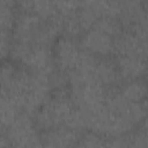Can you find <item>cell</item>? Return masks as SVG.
<instances>
[{
  "label": "cell",
  "instance_id": "cell-3",
  "mask_svg": "<svg viewBox=\"0 0 148 148\" xmlns=\"http://www.w3.org/2000/svg\"><path fill=\"white\" fill-rule=\"evenodd\" d=\"M52 53L57 69L67 74L75 69L82 53V47L77 39L60 36L52 45Z\"/></svg>",
  "mask_w": 148,
  "mask_h": 148
},
{
  "label": "cell",
  "instance_id": "cell-2",
  "mask_svg": "<svg viewBox=\"0 0 148 148\" xmlns=\"http://www.w3.org/2000/svg\"><path fill=\"white\" fill-rule=\"evenodd\" d=\"M5 133L13 148H43L42 132L28 113L21 112Z\"/></svg>",
  "mask_w": 148,
  "mask_h": 148
},
{
  "label": "cell",
  "instance_id": "cell-11",
  "mask_svg": "<svg viewBox=\"0 0 148 148\" xmlns=\"http://www.w3.org/2000/svg\"><path fill=\"white\" fill-rule=\"evenodd\" d=\"M22 111L18 105L9 97L0 95V130L6 131L20 116Z\"/></svg>",
  "mask_w": 148,
  "mask_h": 148
},
{
  "label": "cell",
  "instance_id": "cell-9",
  "mask_svg": "<svg viewBox=\"0 0 148 148\" xmlns=\"http://www.w3.org/2000/svg\"><path fill=\"white\" fill-rule=\"evenodd\" d=\"M92 75L109 90L117 89L121 83L114 60L111 58H97L92 69Z\"/></svg>",
  "mask_w": 148,
  "mask_h": 148
},
{
  "label": "cell",
  "instance_id": "cell-4",
  "mask_svg": "<svg viewBox=\"0 0 148 148\" xmlns=\"http://www.w3.org/2000/svg\"><path fill=\"white\" fill-rule=\"evenodd\" d=\"M147 3L138 0L120 1L119 21L123 30L147 36Z\"/></svg>",
  "mask_w": 148,
  "mask_h": 148
},
{
  "label": "cell",
  "instance_id": "cell-7",
  "mask_svg": "<svg viewBox=\"0 0 148 148\" xmlns=\"http://www.w3.org/2000/svg\"><path fill=\"white\" fill-rule=\"evenodd\" d=\"M80 134L81 132L67 127L43 131V148H76Z\"/></svg>",
  "mask_w": 148,
  "mask_h": 148
},
{
  "label": "cell",
  "instance_id": "cell-12",
  "mask_svg": "<svg viewBox=\"0 0 148 148\" xmlns=\"http://www.w3.org/2000/svg\"><path fill=\"white\" fill-rule=\"evenodd\" d=\"M17 15V5L14 1L0 0V32L10 31Z\"/></svg>",
  "mask_w": 148,
  "mask_h": 148
},
{
  "label": "cell",
  "instance_id": "cell-5",
  "mask_svg": "<svg viewBox=\"0 0 148 148\" xmlns=\"http://www.w3.org/2000/svg\"><path fill=\"white\" fill-rule=\"evenodd\" d=\"M113 37L92 27L80 36L79 43L83 51L97 58H110L113 54Z\"/></svg>",
  "mask_w": 148,
  "mask_h": 148
},
{
  "label": "cell",
  "instance_id": "cell-13",
  "mask_svg": "<svg viewBox=\"0 0 148 148\" xmlns=\"http://www.w3.org/2000/svg\"><path fill=\"white\" fill-rule=\"evenodd\" d=\"M92 27L96 28V29H98V30H101L102 32H104V34L113 37V38L116 36H118L123 31V27H121V23H120L119 18H117V17H110V16L99 17Z\"/></svg>",
  "mask_w": 148,
  "mask_h": 148
},
{
  "label": "cell",
  "instance_id": "cell-1",
  "mask_svg": "<svg viewBox=\"0 0 148 148\" xmlns=\"http://www.w3.org/2000/svg\"><path fill=\"white\" fill-rule=\"evenodd\" d=\"M34 121L40 132L59 127H67L79 132L84 131L83 116L74 105L67 90L53 91L44 105L35 113Z\"/></svg>",
  "mask_w": 148,
  "mask_h": 148
},
{
  "label": "cell",
  "instance_id": "cell-14",
  "mask_svg": "<svg viewBox=\"0 0 148 148\" xmlns=\"http://www.w3.org/2000/svg\"><path fill=\"white\" fill-rule=\"evenodd\" d=\"M56 2V8L57 13L61 17H68L77 13L80 2L74 1V0H68V1H54Z\"/></svg>",
  "mask_w": 148,
  "mask_h": 148
},
{
  "label": "cell",
  "instance_id": "cell-10",
  "mask_svg": "<svg viewBox=\"0 0 148 148\" xmlns=\"http://www.w3.org/2000/svg\"><path fill=\"white\" fill-rule=\"evenodd\" d=\"M117 91L130 102H146L147 87L142 79L124 81L119 84Z\"/></svg>",
  "mask_w": 148,
  "mask_h": 148
},
{
  "label": "cell",
  "instance_id": "cell-6",
  "mask_svg": "<svg viewBox=\"0 0 148 148\" xmlns=\"http://www.w3.org/2000/svg\"><path fill=\"white\" fill-rule=\"evenodd\" d=\"M113 56L140 57L147 59V36L123 30L113 40Z\"/></svg>",
  "mask_w": 148,
  "mask_h": 148
},
{
  "label": "cell",
  "instance_id": "cell-8",
  "mask_svg": "<svg viewBox=\"0 0 148 148\" xmlns=\"http://www.w3.org/2000/svg\"><path fill=\"white\" fill-rule=\"evenodd\" d=\"M114 64L118 69L121 82L141 80L147 71L146 58L140 57H128V56H117L114 57Z\"/></svg>",
  "mask_w": 148,
  "mask_h": 148
}]
</instances>
